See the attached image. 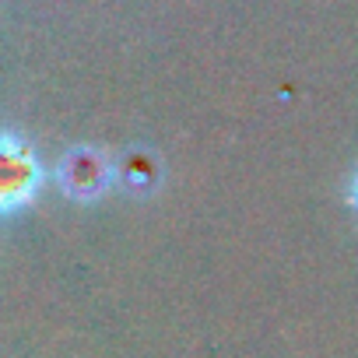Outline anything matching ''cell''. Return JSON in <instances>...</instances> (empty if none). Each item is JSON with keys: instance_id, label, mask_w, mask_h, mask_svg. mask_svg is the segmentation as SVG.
<instances>
[{"instance_id": "cell-1", "label": "cell", "mask_w": 358, "mask_h": 358, "mask_svg": "<svg viewBox=\"0 0 358 358\" xmlns=\"http://www.w3.org/2000/svg\"><path fill=\"white\" fill-rule=\"evenodd\" d=\"M43 176L46 172L32 144L15 134H4V144H0V208H4V215H18L36 201Z\"/></svg>"}, {"instance_id": "cell-2", "label": "cell", "mask_w": 358, "mask_h": 358, "mask_svg": "<svg viewBox=\"0 0 358 358\" xmlns=\"http://www.w3.org/2000/svg\"><path fill=\"white\" fill-rule=\"evenodd\" d=\"M113 183V162L99 148H74L60 162V187L71 201H99Z\"/></svg>"}, {"instance_id": "cell-3", "label": "cell", "mask_w": 358, "mask_h": 358, "mask_svg": "<svg viewBox=\"0 0 358 358\" xmlns=\"http://www.w3.org/2000/svg\"><path fill=\"white\" fill-rule=\"evenodd\" d=\"M116 176H120V187L127 190V194H151V187H155V179H158V169L148 162V155H130L120 169H116Z\"/></svg>"}, {"instance_id": "cell-4", "label": "cell", "mask_w": 358, "mask_h": 358, "mask_svg": "<svg viewBox=\"0 0 358 358\" xmlns=\"http://www.w3.org/2000/svg\"><path fill=\"white\" fill-rule=\"evenodd\" d=\"M348 201H351V208L358 211V172H355V179H351V190H348Z\"/></svg>"}]
</instances>
